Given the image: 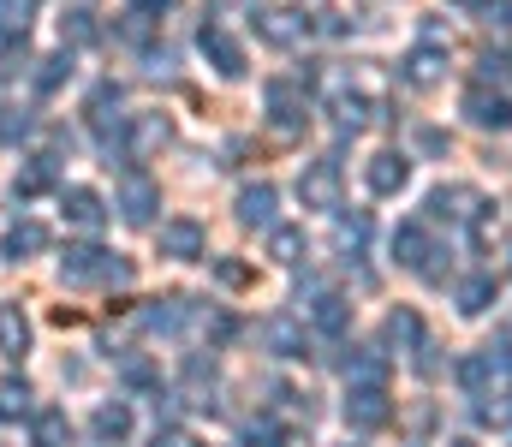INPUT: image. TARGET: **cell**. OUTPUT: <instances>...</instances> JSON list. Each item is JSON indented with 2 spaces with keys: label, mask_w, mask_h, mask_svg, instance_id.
Listing matches in <instances>:
<instances>
[{
  "label": "cell",
  "mask_w": 512,
  "mask_h": 447,
  "mask_svg": "<svg viewBox=\"0 0 512 447\" xmlns=\"http://www.w3.org/2000/svg\"><path fill=\"white\" fill-rule=\"evenodd\" d=\"M60 281H66V287H126L131 263L120 251H102V245H66Z\"/></svg>",
  "instance_id": "1"
},
{
  "label": "cell",
  "mask_w": 512,
  "mask_h": 447,
  "mask_svg": "<svg viewBox=\"0 0 512 447\" xmlns=\"http://www.w3.org/2000/svg\"><path fill=\"white\" fill-rule=\"evenodd\" d=\"M340 191H346V167L334 155L304 161V173H298V203L304 209H340Z\"/></svg>",
  "instance_id": "2"
},
{
  "label": "cell",
  "mask_w": 512,
  "mask_h": 447,
  "mask_svg": "<svg viewBox=\"0 0 512 447\" xmlns=\"http://www.w3.org/2000/svg\"><path fill=\"white\" fill-rule=\"evenodd\" d=\"M155 251H161V257H173V263H197V257L209 251V227H203V221H191V215H173V221H161V227H155Z\"/></svg>",
  "instance_id": "3"
},
{
  "label": "cell",
  "mask_w": 512,
  "mask_h": 447,
  "mask_svg": "<svg viewBox=\"0 0 512 447\" xmlns=\"http://www.w3.org/2000/svg\"><path fill=\"white\" fill-rule=\"evenodd\" d=\"M197 48H203V60H209L221 78H245V42H239L227 24H203V30H197Z\"/></svg>",
  "instance_id": "4"
},
{
  "label": "cell",
  "mask_w": 512,
  "mask_h": 447,
  "mask_svg": "<svg viewBox=\"0 0 512 447\" xmlns=\"http://www.w3.org/2000/svg\"><path fill=\"white\" fill-rule=\"evenodd\" d=\"M459 108H465V114H471V126H483V132H512V96H507V90L471 84V90L459 96Z\"/></svg>",
  "instance_id": "5"
},
{
  "label": "cell",
  "mask_w": 512,
  "mask_h": 447,
  "mask_svg": "<svg viewBox=\"0 0 512 447\" xmlns=\"http://www.w3.org/2000/svg\"><path fill=\"white\" fill-rule=\"evenodd\" d=\"M262 108H268V120L280 132L304 126V78H268L262 84Z\"/></svg>",
  "instance_id": "6"
},
{
  "label": "cell",
  "mask_w": 512,
  "mask_h": 447,
  "mask_svg": "<svg viewBox=\"0 0 512 447\" xmlns=\"http://www.w3.org/2000/svg\"><path fill=\"white\" fill-rule=\"evenodd\" d=\"M364 185H370L376 197H399V191L411 185V155H399V149H376L370 167H364Z\"/></svg>",
  "instance_id": "7"
},
{
  "label": "cell",
  "mask_w": 512,
  "mask_h": 447,
  "mask_svg": "<svg viewBox=\"0 0 512 447\" xmlns=\"http://www.w3.org/2000/svg\"><path fill=\"white\" fill-rule=\"evenodd\" d=\"M155 209H161V185L149 173H126L120 179V215L131 227H143V221H155Z\"/></svg>",
  "instance_id": "8"
},
{
  "label": "cell",
  "mask_w": 512,
  "mask_h": 447,
  "mask_svg": "<svg viewBox=\"0 0 512 447\" xmlns=\"http://www.w3.org/2000/svg\"><path fill=\"white\" fill-rule=\"evenodd\" d=\"M346 424H358V430L387 424V388L382 382H352L346 388Z\"/></svg>",
  "instance_id": "9"
},
{
  "label": "cell",
  "mask_w": 512,
  "mask_h": 447,
  "mask_svg": "<svg viewBox=\"0 0 512 447\" xmlns=\"http://www.w3.org/2000/svg\"><path fill=\"white\" fill-rule=\"evenodd\" d=\"M256 36L268 42V48H298L304 36H310V18H298V12H256Z\"/></svg>",
  "instance_id": "10"
},
{
  "label": "cell",
  "mask_w": 512,
  "mask_h": 447,
  "mask_svg": "<svg viewBox=\"0 0 512 447\" xmlns=\"http://www.w3.org/2000/svg\"><path fill=\"white\" fill-rule=\"evenodd\" d=\"M429 215L435 221H477L483 215V197L471 185H441V191H429Z\"/></svg>",
  "instance_id": "11"
},
{
  "label": "cell",
  "mask_w": 512,
  "mask_h": 447,
  "mask_svg": "<svg viewBox=\"0 0 512 447\" xmlns=\"http://www.w3.org/2000/svg\"><path fill=\"white\" fill-rule=\"evenodd\" d=\"M60 209H66V221L84 227V233H96V227L108 221V203H102L90 185H66V191H60Z\"/></svg>",
  "instance_id": "12"
},
{
  "label": "cell",
  "mask_w": 512,
  "mask_h": 447,
  "mask_svg": "<svg viewBox=\"0 0 512 447\" xmlns=\"http://www.w3.org/2000/svg\"><path fill=\"white\" fill-rule=\"evenodd\" d=\"M0 251H6V263H30V257H42V251H48V227L24 215V221H12V227H6Z\"/></svg>",
  "instance_id": "13"
},
{
  "label": "cell",
  "mask_w": 512,
  "mask_h": 447,
  "mask_svg": "<svg viewBox=\"0 0 512 447\" xmlns=\"http://www.w3.org/2000/svg\"><path fill=\"white\" fill-rule=\"evenodd\" d=\"M435 257V245H429V227L423 221H399L393 227V263H405V269H417L423 275V263Z\"/></svg>",
  "instance_id": "14"
},
{
  "label": "cell",
  "mask_w": 512,
  "mask_h": 447,
  "mask_svg": "<svg viewBox=\"0 0 512 447\" xmlns=\"http://www.w3.org/2000/svg\"><path fill=\"white\" fill-rule=\"evenodd\" d=\"M24 352H30V316H24V304L6 298V304H0V358L18 364Z\"/></svg>",
  "instance_id": "15"
},
{
  "label": "cell",
  "mask_w": 512,
  "mask_h": 447,
  "mask_svg": "<svg viewBox=\"0 0 512 447\" xmlns=\"http://www.w3.org/2000/svg\"><path fill=\"white\" fill-rule=\"evenodd\" d=\"M274 203H280V191H274L268 179H256V185H245V191H239V221L268 233V227H274Z\"/></svg>",
  "instance_id": "16"
},
{
  "label": "cell",
  "mask_w": 512,
  "mask_h": 447,
  "mask_svg": "<svg viewBox=\"0 0 512 447\" xmlns=\"http://www.w3.org/2000/svg\"><path fill=\"white\" fill-rule=\"evenodd\" d=\"M328 108H334V126H340V132H364V126L376 120V114H370L376 102H370L364 90H334V102H328Z\"/></svg>",
  "instance_id": "17"
},
{
  "label": "cell",
  "mask_w": 512,
  "mask_h": 447,
  "mask_svg": "<svg viewBox=\"0 0 512 447\" xmlns=\"http://www.w3.org/2000/svg\"><path fill=\"white\" fill-rule=\"evenodd\" d=\"M126 126H131V155H137V161H143V155H155V149L173 138V126H167L161 114H131Z\"/></svg>",
  "instance_id": "18"
},
{
  "label": "cell",
  "mask_w": 512,
  "mask_h": 447,
  "mask_svg": "<svg viewBox=\"0 0 512 447\" xmlns=\"http://www.w3.org/2000/svg\"><path fill=\"white\" fill-rule=\"evenodd\" d=\"M90 430H96V442H126L131 436V406L126 400H102L96 418H90Z\"/></svg>",
  "instance_id": "19"
},
{
  "label": "cell",
  "mask_w": 512,
  "mask_h": 447,
  "mask_svg": "<svg viewBox=\"0 0 512 447\" xmlns=\"http://www.w3.org/2000/svg\"><path fill=\"white\" fill-rule=\"evenodd\" d=\"M262 334H268V346H274L280 358H310V334H304V328H298L292 316H274V322H268Z\"/></svg>",
  "instance_id": "20"
},
{
  "label": "cell",
  "mask_w": 512,
  "mask_h": 447,
  "mask_svg": "<svg viewBox=\"0 0 512 447\" xmlns=\"http://www.w3.org/2000/svg\"><path fill=\"white\" fill-rule=\"evenodd\" d=\"M382 334H387V346H399V352H423V316L417 310H393L382 322Z\"/></svg>",
  "instance_id": "21"
},
{
  "label": "cell",
  "mask_w": 512,
  "mask_h": 447,
  "mask_svg": "<svg viewBox=\"0 0 512 447\" xmlns=\"http://www.w3.org/2000/svg\"><path fill=\"white\" fill-rule=\"evenodd\" d=\"M310 322L322 328V334H346V322H352V304L340 293H316L310 298Z\"/></svg>",
  "instance_id": "22"
},
{
  "label": "cell",
  "mask_w": 512,
  "mask_h": 447,
  "mask_svg": "<svg viewBox=\"0 0 512 447\" xmlns=\"http://www.w3.org/2000/svg\"><path fill=\"white\" fill-rule=\"evenodd\" d=\"M441 66H447V48H435V42H417V48L405 54V78H411V84H435Z\"/></svg>",
  "instance_id": "23"
},
{
  "label": "cell",
  "mask_w": 512,
  "mask_h": 447,
  "mask_svg": "<svg viewBox=\"0 0 512 447\" xmlns=\"http://www.w3.org/2000/svg\"><path fill=\"white\" fill-rule=\"evenodd\" d=\"M137 322H143L149 334H173V328L185 322V298H149V304L137 310Z\"/></svg>",
  "instance_id": "24"
},
{
  "label": "cell",
  "mask_w": 512,
  "mask_h": 447,
  "mask_svg": "<svg viewBox=\"0 0 512 447\" xmlns=\"http://www.w3.org/2000/svg\"><path fill=\"white\" fill-rule=\"evenodd\" d=\"M304 251H310V245H304V227H280V221L268 227V257H274V263L292 269V263H304Z\"/></svg>",
  "instance_id": "25"
},
{
  "label": "cell",
  "mask_w": 512,
  "mask_h": 447,
  "mask_svg": "<svg viewBox=\"0 0 512 447\" xmlns=\"http://www.w3.org/2000/svg\"><path fill=\"white\" fill-rule=\"evenodd\" d=\"M495 298H501L495 275H471V281H459V310H465V316H483Z\"/></svg>",
  "instance_id": "26"
},
{
  "label": "cell",
  "mask_w": 512,
  "mask_h": 447,
  "mask_svg": "<svg viewBox=\"0 0 512 447\" xmlns=\"http://www.w3.org/2000/svg\"><path fill=\"white\" fill-rule=\"evenodd\" d=\"M60 42H72V48L78 42H96V12L90 6H66L60 12Z\"/></svg>",
  "instance_id": "27"
},
{
  "label": "cell",
  "mask_w": 512,
  "mask_h": 447,
  "mask_svg": "<svg viewBox=\"0 0 512 447\" xmlns=\"http://www.w3.org/2000/svg\"><path fill=\"white\" fill-rule=\"evenodd\" d=\"M334 245H340V257H346V263H352V257H364V245H370V221H364V215H352V221L340 215Z\"/></svg>",
  "instance_id": "28"
},
{
  "label": "cell",
  "mask_w": 512,
  "mask_h": 447,
  "mask_svg": "<svg viewBox=\"0 0 512 447\" xmlns=\"http://www.w3.org/2000/svg\"><path fill=\"white\" fill-rule=\"evenodd\" d=\"M66 436H72L66 412H60V406H42V412H36V447H60Z\"/></svg>",
  "instance_id": "29"
},
{
  "label": "cell",
  "mask_w": 512,
  "mask_h": 447,
  "mask_svg": "<svg viewBox=\"0 0 512 447\" xmlns=\"http://www.w3.org/2000/svg\"><path fill=\"white\" fill-rule=\"evenodd\" d=\"M36 66H42V72H36V90H42V96H54V90L72 78V54H66V48L48 54V60H36Z\"/></svg>",
  "instance_id": "30"
},
{
  "label": "cell",
  "mask_w": 512,
  "mask_h": 447,
  "mask_svg": "<svg viewBox=\"0 0 512 447\" xmlns=\"http://www.w3.org/2000/svg\"><path fill=\"white\" fill-rule=\"evenodd\" d=\"M477 424L512 430V394H477Z\"/></svg>",
  "instance_id": "31"
},
{
  "label": "cell",
  "mask_w": 512,
  "mask_h": 447,
  "mask_svg": "<svg viewBox=\"0 0 512 447\" xmlns=\"http://www.w3.org/2000/svg\"><path fill=\"white\" fill-rule=\"evenodd\" d=\"M30 418V388L24 382H0V424H18Z\"/></svg>",
  "instance_id": "32"
},
{
  "label": "cell",
  "mask_w": 512,
  "mask_h": 447,
  "mask_svg": "<svg viewBox=\"0 0 512 447\" xmlns=\"http://www.w3.org/2000/svg\"><path fill=\"white\" fill-rule=\"evenodd\" d=\"M30 108H0V144H24L30 138Z\"/></svg>",
  "instance_id": "33"
},
{
  "label": "cell",
  "mask_w": 512,
  "mask_h": 447,
  "mask_svg": "<svg viewBox=\"0 0 512 447\" xmlns=\"http://www.w3.org/2000/svg\"><path fill=\"white\" fill-rule=\"evenodd\" d=\"M30 12H36V0H0V36H24Z\"/></svg>",
  "instance_id": "34"
},
{
  "label": "cell",
  "mask_w": 512,
  "mask_h": 447,
  "mask_svg": "<svg viewBox=\"0 0 512 447\" xmlns=\"http://www.w3.org/2000/svg\"><path fill=\"white\" fill-rule=\"evenodd\" d=\"M48 179H54V167H48V155H42V161H30V167L18 173L12 191H18V197H36V191H48Z\"/></svg>",
  "instance_id": "35"
},
{
  "label": "cell",
  "mask_w": 512,
  "mask_h": 447,
  "mask_svg": "<svg viewBox=\"0 0 512 447\" xmlns=\"http://www.w3.org/2000/svg\"><path fill=\"white\" fill-rule=\"evenodd\" d=\"M24 66H30L24 36H0V78H12V72H24Z\"/></svg>",
  "instance_id": "36"
},
{
  "label": "cell",
  "mask_w": 512,
  "mask_h": 447,
  "mask_svg": "<svg viewBox=\"0 0 512 447\" xmlns=\"http://www.w3.org/2000/svg\"><path fill=\"white\" fill-rule=\"evenodd\" d=\"M477 78H483V84H495V78L512 84V54H495V48H489V54L477 60Z\"/></svg>",
  "instance_id": "37"
},
{
  "label": "cell",
  "mask_w": 512,
  "mask_h": 447,
  "mask_svg": "<svg viewBox=\"0 0 512 447\" xmlns=\"http://www.w3.org/2000/svg\"><path fill=\"white\" fill-rule=\"evenodd\" d=\"M108 108H120V90H114V84H96V90H90V120L108 126V120H114Z\"/></svg>",
  "instance_id": "38"
},
{
  "label": "cell",
  "mask_w": 512,
  "mask_h": 447,
  "mask_svg": "<svg viewBox=\"0 0 512 447\" xmlns=\"http://www.w3.org/2000/svg\"><path fill=\"white\" fill-rule=\"evenodd\" d=\"M489 376H495V364H489V358H483V352H477V358H465V364H459V382H465V388H471V394H483V382H489Z\"/></svg>",
  "instance_id": "39"
},
{
  "label": "cell",
  "mask_w": 512,
  "mask_h": 447,
  "mask_svg": "<svg viewBox=\"0 0 512 447\" xmlns=\"http://www.w3.org/2000/svg\"><path fill=\"white\" fill-rule=\"evenodd\" d=\"M483 24H489L501 42H512V0H489V6H483Z\"/></svg>",
  "instance_id": "40"
},
{
  "label": "cell",
  "mask_w": 512,
  "mask_h": 447,
  "mask_svg": "<svg viewBox=\"0 0 512 447\" xmlns=\"http://www.w3.org/2000/svg\"><path fill=\"white\" fill-rule=\"evenodd\" d=\"M483 358H489L495 370H507V376H512V328L501 334V340H489V352H483Z\"/></svg>",
  "instance_id": "41"
},
{
  "label": "cell",
  "mask_w": 512,
  "mask_h": 447,
  "mask_svg": "<svg viewBox=\"0 0 512 447\" xmlns=\"http://www.w3.org/2000/svg\"><path fill=\"white\" fill-rule=\"evenodd\" d=\"M149 447H191V436H185L179 424H167V430H155V436H149Z\"/></svg>",
  "instance_id": "42"
},
{
  "label": "cell",
  "mask_w": 512,
  "mask_h": 447,
  "mask_svg": "<svg viewBox=\"0 0 512 447\" xmlns=\"http://www.w3.org/2000/svg\"><path fill=\"white\" fill-rule=\"evenodd\" d=\"M417 144H423L429 155H435V149H447V132H435V126H423V132H417Z\"/></svg>",
  "instance_id": "43"
},
{
  "label": "cell",
  "mask_w": 512,
  "mask_h": 447,
  "mask_svg": "<svg viewBox=\"0 0 512 447\" xmlns=\"http://www.w3.org/2000/svg\"><path fill=\"white\" fill-rule=\"evenodd\" d=\"M215 275H221V281H227V287H245V269H239V263H221V269H215Z\"/></svg>",
  "instance_id": "44"
},
{
  "label": "cell",
  "mask_w": 512,
  "mask_h": 447,
  "mask_svg": "<svg viewBox=\"0 0 512 447\" xmlns=\"http://www.w3.org/2000/svg\"><path fill=\"white\" fill-rule=\"evenodd\" d=\"M161 6H173V0H137V12H161Z\"/></svg>",
  "instance_id": "45"
},
{
  "label": "cell",
  "mask_w": 512,
  "mask_h": 447,
  "mask_svg": "<svg viewBox=\"0 0 512 447\" xmlns=\"http://www.w3.org/2000/svg\"><path fill=\"white\" fill-rule=\"evenodd\" d=\"M453 447H477V442H453Z\"/></svg>",
  "instance_id": "46"
}]
</instances>
